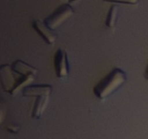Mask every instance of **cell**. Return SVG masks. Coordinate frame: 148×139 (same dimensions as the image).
<instances>
[{
    "label": "cell",
    "instance_id": "6da1fadb",
    "mask_svg": "<svg viewBox=\"0 0 148 139\" xmlns=\"http://www.w3.org/2000/svg\"><path fill=\"white\" fill-rule=\"evenodd\" d=\"M127 80V74L123 70L114 68L94 86V95L101 100L105 99L118 91Z\"/></svg>",
    "mask_w": 148,
    "mask_h": 139
},
{
    "label": "cell",
    "instance_id": "7a4b0ae2",
    "mask_svg": "<svg viewBox=\"0 0 148 139\" xmlns=\"http://www.w3.org/2000/svg\"><path fill=\"white\" fill-rule=\"evenodd\" d=\"M74 12L70 5L62 4L45 20V24L50 29L54 30L69 19L74 14Z\"/></svg>",
    "mask_w": 148,
    "mask_h": 139
},
{
    "label": "cell",
    "instance_id": "3957f363",
    "mask_svg": "<svg viewBox=\"0 0 148 139\" xmlns=\"http://www.w3.org/2000/svg\"><path fill=\"white\" fill-rule=\"evenodd\" d=\"M54 69L58 78H64L68 76L69 72V61L66 52L62 49L56 52L54 56Z\"/></svg>",
    "mask_w": 148,
    "mask_h": 139
},
{
    "label": "cell",
    "instance_id": "277c9868",
    "mask_svg": "<svg viewBox=\"0 0 148 139\" xmlns=\"http://www.w3.org/2000/svg\"><path fill=\"white\" fill-rule=\"evenodd\" d=\"M32 26L47 44L52 45L56 41V36L52 32L51 29L45 24V23L39 20H36L32 23Z\"/></svg>",
    "mask_w": 148,
    "mask_h": 139
},
{
    "label": "cell",
    "instance_id": "5b68a950",
    "mask_svg": "<svg viewBox=\"0 0 148 139\" xmlns=\"http://www.w3.org/2000/svg\"><path fill=\"white\" fill-rule=\"evenodd\" d=\"M49 96L50 94H41L38 96L37 98L35 101L33 111H32L33 118L39 119L41 117L49 104Z\"/></svg>",
    "mask_w": 148,
    "mask_h": 139
},
{
    "label": "cell",
    "instance_id": "8992f818",
    "mask_svg": "<svg viewBox=\"0 0 148 139\" xmlns=\"http://www.w3.org/2000/svg\"><path fill=\"white\" fill-rule=\"evenodd\" d=\"M52 91V85H35L27 86L23 91L25 96H38L41 94H51Z\"/></svg>",
    "mask_w": 148,
    "mask_h": 139
},
{
    "label": "cell",
    "instance_id": "52a82bcc",
    "mask_svg": "<svg viewBox=\"0 0 148 139\" xmlns=\"http://www.w3.org/2000/svg\"><path fill=\"white\" fill-rule=\"evenodd\" d=\"M119 7L116 5H112L108 11V15L106 20V25L110 28H114L116 24L117 19H118Z\"/></svg>",
    "mask_w": 148,
    "mask_h": 139
},
{
    "label": "cell",
    "instance_id": "ba28073f",
    "mask_svg": "<svg viewBox=\"0 0 148 139\" xmlns=\"http://www.w3.org/2000/svg\"><path fill=\"white\" fill-rule=\"evenodd\" d=\"M105 1L112 3H119V4H137L140 0H103Z\"/></svg>",
    "mask_w": 148,
    "mask_h": 139
},
{
    "label": "cell",
    "instance_id": "9c48e42d",
    "mask_svg": "<svg viewBox=\"0 0 148 139\" xmlns=\"http://www.w3.org/2000/svg\"><path fill=\"white\" fill-rule=\"evenodd\" d=\"M8 130H10L12 133H17V130H18V127H8Z\"/></svg>",
    "mask_w": 148,
    "mask_h": 139
},
{
    "label": "cell",
    "instance_id": "30bf717a",
    "mask_svg": "<svg viewBox=\"0 0 148 139\" xmlns=\"http://www.w3.org/2000/svg\"><path fill=\"white\" fill-rule=\"evenodd\" d=\"M144 77H145V78L146 80H147V81H148V65H147V67H146L145 70Z\"/></svg>",
    "mask_w": 148,
    "mask_h": 139
}]
</instances>
